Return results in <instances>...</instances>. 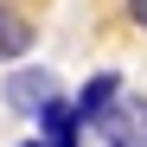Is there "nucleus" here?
<instances>
[{"mask_svg":"<svg viewBox=\"0 0 147 147\" xmlns=\"http://www.w3.org/2000/svg\"><path fill=\"white\" fill-rule=\"evenodd\" d=\"M96 128H102L109 147H147V96H134V102H128V96L115 90V102L96 115Z\"/></svg>","mask_w":147,"mask_h":147,"instance_id":"obj_1","label":"nucleus"},{"mask_svg":"<svg viewBox=\"0 0 147 147\" xmlns=\"http://www.w3.org/2000/svg\"><path fill=\"white\" fill-rule=\"evenodd\" d=\"M38 121H45V147H77V109L70 102H58V96H45L38 102Z\"/></svg>","mask_w":147,"mask_h":147,"instance_id":"obj_2","label":"nucleus"},{"mask_svg":"<svg viewBox=\"0 0 147 147\" xmlns=\"http://www.w3.org/2000/svg\"><path fill=\"white\" fill-rule=\"evenodd\" d=\"M45 96H58L51 70H13V77H7V102H13V109H38Z\"/></svg>","mask_w":147,"mask_h":147,"instance_id":"obj_3","label":"nucleus"},{"mask_svg":"<svg viewBox=\"0 0 147 147\" xmlns=\"http://www.w3.org/2000/svg\"><path fill=\"white\" fill-rule=\"evenodd\" d=\"M115 90H121V77H115V70H102V77H90V83H83V96L70 102V109H77V121H96V115H102V109L115 102Z\"/></svg>","mask_w":147,"mask_h":147,"instance_id":"obj_4","label":"nucleus"},{"mask_svg":"<svg viewBox=\"0 0 147 147\" xmlns=\"http://www.w3.org/2000/svg\"><path fill=\"white\" fill-rule=\"evenodd\" d=\"M26 45H32V26H26V13L0 0V58H13V51H26Z\"/></svg>","mask_w":147,"mask_h":147,"instance_id":"obj_5","label":"nucleus"},{"mask_svg":"<svg viewBox=\"0 0 147 147\" xmlns=\"http://www.w3.org/2000/svg\"><path fill=\"white\" fill-rule=\"evenodd\" d=\"M128 7H134V26H147V0H128Z\"/></svg>","mask_w":147,"mask_h":147,"instance_id":"obj_6","label":"nucleus"},{"mask_svg":"<svg viewBox=\"0 0 147 147\" xmlns=\"http://www.w3.org/2000/svg\"><path fill=\"white\" fill-rule=\"evenodd\" d=\"M26 147H45V141H26Z\"/></svg>","mask_w":147,"mask_h":147,"instance_id":"obj_7","label":"nucleus"}]
</instances>
